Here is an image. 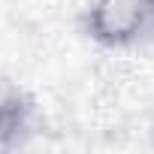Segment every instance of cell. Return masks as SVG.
<instances>
[{
	"instance_id": "1",
	"label": "cell",
	"mask_w": 154,
	"mask_h": 154,
	"mask_svg": "<svg viewBox=\"0 0 154 154\" xmlns=\"http://www.w3.org/2000/svg\"><path fill=\"white\" fill-rule=\"evenodd\" d=\"M154 0H91L82 30L85 36L109 51H124L151 36Z\"/></svg>"
},
{
	"instance_id": "2",
	"label": "cell",
	"mask_w": 154,
	"mask_h": 154,
	"mask_svg": "<svg viewBox=\"0 0 154 154\" xmlns=\"http://www.w3.org/2000/svg\"><path fill=\"white\" fill-rule=\"evenodd\" d=\"M42 130V115L30 91L18 82H0V154L27 148Z\"/></svg>"
},
{
	"instance_id": "3",
	"label": "cell",
	"mask_w": 154,
	"mask_h": 154,
	"mask_svg": "<svg viewBox=\"0 0 154 154\" xmlns=\"http://www.w3.org/2000/svg\"><path fill=\"white\" fill-rule=\"evenodd\" d=\"M151 36H154V21H151Z\"/></svg>"
}]
</instances>
